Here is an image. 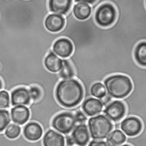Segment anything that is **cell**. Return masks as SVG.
<instances>
[{"label":"cell","instance_id":"obj_1","mask_svg":"<svg viewBox=\"0 0 146 146\" xmlns=\"http://www.w3.org/2000/svg\"><path fill=\"white\" fill-rule=\"evenodd\" d=\"M55 99L64 108L74 109L84 100V89L76 79H61L55 88Z\"/></svg>","mask_w":146,"mask_h":146},{"label":"cell","instance_id":"obj_2","mask_svg":"<svg viewBox=\"0 0 146 146\" xmlns=\"http://www.w3.org/2000/svg\"><path fill=\"white\" fill-rule=\"evenodd\" d=\"M107 94L115 100H123L132 92L133 84L128 76L113 74L109 76L103 82Z\"/></svg>","mask_w":146,"mask_h":146},{"label":"cell","instance_id":"obj_3","mask_svg":"<svg viewBox=\"0 0 146 146\" xmlns=\"http://www.w3.org/2000/svg\"><path fill=\"white\" fill-rule=\"evenodd\" d=\"M87 122L90 139L94 140H103L106 139L113 129L112 122L104 114L90 117Z\"/></svg>","mask_w":146,"mask_h":146},{"label":"cell","instance_id":"obj_4","mask_svg":"<svg viewBox=\"0 0 146 146\" xmlns=\"http://www.w3.org/2000/svg\"><path fill=\"white\" fill-rule=\"evenodd\" d=\"M112 2L99 4L94 13V21L101 28H109L116 21L117 9Z\"/></svg>","mask_w":146,"mask_h":146},{"label":"cell","instance_id":"obj_5","mask_svg":"<svg viewBox=\"0 0 146 146\" xmlns=\"http://www.w3.org/2000/svg\"><path fill=\"white\" fill-rule=\"evenodd\" d=\"M78 124L74 113L62 112L56 114L52 121L51 128L61 135H69Z\"/></svg>","mask_w":146,"mask_h":146},{"label":"cell","instance_id":"obj_6","mask_svg":"<svg viewBox=\"0 0 146 146\" xmlns=\"http://www.w3.org/2000/svg\"><path fill=\"white\" fill-rule=\"evenodd\" d=\"M102 112L111 122L119 123L126 114L125 104L120 100H114L108 104Z\"/></svg>","mask_w":146,"mask_h":146},{"label":"cell","instance_id":"obj_7","mask_svg":"<svg viewBox=\"0 0 146 146\" xmlns=\"http://www.w3.org/2000/svg\"><path fill=\"white\" fill-rule=\"evenodd\" d=\"M119 129L128 137H134L138 135L142 130L146 131L144 129L143 124L139 119L135 116L125 117L119 123Z\"/></svg>","mask_w":146,"mask_h":146},{"label":"cell","instance_id":"obj_8","mask_svg":"<svg viewBox=\"0 0 146 146\" xmlns=\"http://www.w3.org/2000/svg\"><path fill=\"white\" fill-rule=\"evenodd\" d=\"M74 48L73 43L67 38H60L57 39L52 46V51L62 59L68 58L74 53Z\"/></svg>","mask_w":146,"mask_h":146},{"label":"cell","instance_id":"obj_9","mask_svg":"<svg viewBox=\"0 0 146 146\" xmlns=\"http://www.w3.org/2000/svg\"><path fill=\"white\" fill-rule=\"evenodd\" d=\"M70 136L76 146H87L90 141V132L86 124H77L72 130Z\"/></svg>","mask_w":146,"mask_h":146},{"label":"cell","instance_id":"obj_10","mask_svg":"<svg viewBox=\"0 0 146 146\" xmlns=\"http://www.w3.org/2000/svg\"><path fill=\"white\" fill-rule=\"evenodd\" d=\"M80 106L81 110L87 117H93L98 115L101 113L104 110V106L100 100L95 99L94 97H90L83 100Z\"/></svg>","mask_w":146,"mask_h":146},{"label":"cell","instance_id":"obj_11","mask_svg":"<svg viewBox=\"0 0 146 146\" xmlns=\"http://www.w3.org/2000/svg\"><path fill=\"white\" fill-rule=\"evenodd\" d=\"M31 104V99L29 90L25 87H19L13 90L10 94V104L13 107L23 105L29 106Z\"/></svg>","mask_w":146,"mask_h":146},{"label":"cell","instance_id":"obj_12","mask_svg":"<svg viewBox=\"0 0 146 146\" xmlns=\"http://www.w3.org/2000/svg\"><path fill=\"white\" fill-rule=\"evenodd\" d=\"M22 134L27 140L34 142L42 139L44 131L39 124L36 122H28L23 127Z\"/></svg>","mask_w":146,"mask_h":146},{"label":"cell","instance_id":"obj_13","mask_svg":"<svg viewBox=\"0 0 146 146\" xmlns=\"http://www.w3.org/2000/svg\"><path fill=\"white\" fill-rule=\"evenodd\" d=\"M65 26V18L60 14L49 13L44 19L45 29L50 33H58Z\"/></svg>","mask_w":146,"mask_h":146},{"label":"cell","instance_id":"obj_14","mask_svg":"<svg viewBox=\"0 0 146 146\" xmlns=\"http://www.w3.org/2000/svg\"><path fill=\"white\" fill-rule=\"evenodd\" d=\"M10 118L13 124L22 126L29 122V119L30 118V111L28 106H14L11 109Z\"/></svg>","mask_w":146,"mask_h":146},{"label":"cell","instance_id":"obj_15","mask_svg":"<svg viewBox=\"0 0 146 146\" xmlns=\"http://www.w3.org/2000/svg\"><path fill=\"white\" fill-rule=\"evenodd\" d=\"M43 146H65L64 136L53 129L45 132L42 137Z\"/></svg>","mask_w":146,"mask_h":146},{"label":"cell","instance_id":"obj_16","mask_svg":"<svg viewBox=\"0 0 146 146\" xmlns=\"http://www.w3.org/2000/svg\"><path fill=\"white\" fill-rule=\"evenodd\" d=\"M72 3L73 0H48V7L49 12L64 16L71 10Z\"/></svg>","mask_w":146,"mask_h":146},{"label":"cell","instance_id":"obj_17","mask_svg":"<svg viewBox=\"0 0 146 146\" xmlns=\"http://www.w3.org/2000/svg\"><path fill=\"white\" fill-rule=\"evenodd\" d=\"M44 64L48 71H49L50 73L57 74L60 71L62 67V58L57 56L51 50L44 58Z\"/></svg>","mask_w":146,"mask_h":146},{"label":"cell","instance_id":"obj_18","mask_svg":"<svg viewBox=\"0 0 146 146\" xmlns=\"http://www.w3.org/2000/svg\"><path fill=\"white\" fill-rule=\"evenodd\" d=\"M72 12L76 19L84 21L90 18L92 13V7L85 3H77L73 6Z\"/></svg>","mask_w":146,"mask_h":146},{"label":"cell","instance_id":"obj_19","mask_svg":"<svg viewBox=\"0 0 146 146\" xmlns=\"http://www.w3.org/2000/svg\"><path fill=\"white\" fill-rule=\"evenodd\" d=\"M127 136L119 129H115L106 138V143L109 146H120L126 142Z\"/></svg>","mask_w":146,"mask_h":146},{"label":"cell","instance_id":"obj_20","mask_svg":"<svg viewBox=\"0 0 146 146\" xmlns=\"http://www.w3.org/2000/svg\"><path fill=\"white\" fill-rule=\"evenodd\" d=\"M134 58L139 66L146 68V41L140 42L136 45L134 50Z\"/></svg>","mask_w":146,"mask_h":146},{"label":"cell","instance_id":"obj_21","mask_svg":"<svg viewBox=\"0 0 146 146\" xmlns=\"http://www.w3.org/2000/svg\"><path fill=\"white\" fill-rule=\"evenodd\" d=\"M58 74L61 79H68L74 78L75 70L68 58L62 59V67Z\"/></svg>","mask_w":146,"mask_h":146},{"label":"cell","instance_id":"obj_22","mask_svg":"<svg viewBox=\"0 0 146 146\" xmlns=\"http://www.w3.org/2000/svg\"><path fill=\"white\" fill-rule=\"evenodd\" d=\"M126 142L130 146H146V131L142 130L136 136L127 137Z\"/></svg>","mask_w":146,"mask_h":146},{"label":"cell","instance_id":"obj_23","mask_svg":"<svg viewBox=\"0 0 146 146\" xmlns=\"http://www.w3.org/2000/svg\"><path fill=\"white\" fill-rule=\"evenodd\" d=\"M90 94L92 97L99 100H101L103 97H104L107 94V92L103 83H94L90 88Z\"/></svg>","mask_w":146,"mask_h":146},{"label":"cell","instance_id":"obj_24","mask_svg":"<svg viewBox=\"0 0 146 146\" xmlns=\"http://www.w3.org/2000/svg\"><path fill=\"white\" fill-rule=\"evenodd\" d=\"M22 134V128L16 124H9L4 130L5 136L9 139H15Z\"/></svg>","mask_w":146,"mask_h":146},{"label":"cell","instance_id":"obj_25","mask_svg":"<svg viewBox=\"0 0 146 146\" xmlns=\"http://www.w3.org/2000/svg\"><path fill=\"white\" fill-rule=\"evenodd\" d=\"M10 113L7 110H0V133H3L10 124Z\"/></svg>","mask_w":146,"mask_h":146},{"label":"cell","instance_id":"obj_26","mask_svg":"<svg viewBox=\"0 0 146 146\" xmlns=\"http://www.w3.org/2000/svg\"><path fill=\"white\" fill-rule=\"evenodd\" d=\"M28 90H29L30 99H31V104L29 105H34L35 104H37L40 100V99L42 97V92L39 88L36 87V86L30 87Z\"/></svg>","mask_w":146,"mask_h":146},{"label":"cell","instance_id":"obj_27","mask_svg":"<svg viewBox=\"0 0 146 146\" xmlns=\"http://www.w3.org/2000/svg\"><path fill=\"white\" fill-rule=\"evenodd\" d=\"M10 106V94L6 90L0 91V110H6Z\"/></svg>","mask_w":146,"mask_h":146},{"label":"cell","instance_id":"obj_28","mask_svg":"<svg viewBox=\"0 0 146 146\" xmlns=\"http://www.w3.org/2000/svg\"><path fill=\"white\" fill-rule=\"evenodd\" d=\"M74 117L76 119V121L78 124H85L88 121V117L83 113V111L80 110H78L77 111L74 113Z\"/></svg>","mask_w":146,"mask_h":146},{"label":"cell","instance_id":"obj_29","mask_svg":"<svg viewBox=\"0 0 146 146\" xmlns=\"http://www.w3.org/2000/svg\"><path fill=\"white\" fill-rule=\"evenodd\" d=\"M88 146H109L104 140H91L88 144Z\"/></svg>","mask_w":146,"mask_h":146},{"label":"cell","instance_id":"obj_30","mask_svg":"<svg viewBox=\"0 0 146 146\" xmlns=\"http://www.w3.org/2000/svg\"><path fill=\"white\" fill-rule=\"evenodd\" d=\"M113 100V98L111 96H110L108 94L104 96V97H103L101 100H100V101H101L102 104H103V106L104 107H105L108 104H110V102Z\"/></svg>","mask_w":146,"mask_h":146},{"label":"cell","instance_id":"obj_31","mask_svg":"<svg viewBox=\"0 0 146 146\" xmlns=\"http://www.w3.org/2000/svg\"><path fill=\"white\" fill-rule=\"evenodd\" d=\"M98 0H74V2L77 3H88V4H94L97 2Z\"/></svg>","mask_w":146,"mask_h":146},{"label":"cell","instance_id":"obj_32","mask_svg":"<svg viewBox=\"0 0 146 146\" xmlns=\"http://www.w3.org/2000/svg\"><path fill=\"white\" fill-rule=\"evenodd\" d=\"M1 89H3V82H2V80L0 79V90Z\"/></svg>","mask_w":146,"mask_h":146},{"label":"cell","instance_id":"obj_33","mask_svg":"<svg viewBox=\"0 0 146 146\" xmlns=\"http://www.w3.org/2000/svg\"><path fill=\"white\" fill-rule=\"evenodd\" d=\"M120 146H130V145H127V144H126V145H120Z\"/></svg>","mask_w":146,"mask_h":146}]
</instances>
